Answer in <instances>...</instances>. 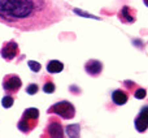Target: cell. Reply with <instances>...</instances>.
Returning a JSON list of instances; mask_svg holds the SVG:
<instances>
[{
    "mask_svg": "<svg viewBox=\"0 0 148 138\" xmlns=\"http://www.w3.org/2000/svg\"><path fill=\"white\" fill-rule=\"evenodd\" d=\"M56 0H0V22L20 31H35L61 21Z\"/></svg>",
    "mask_w": 148,
    "mask_h": 138,
    "instance_id": "obj_1",
    "label": "cell"
},
{
    "mask_svg": "<svg viewBox=\"0 0 148 138\" xmlns=\"http://www.w3.org/2000/svg\"><path fill=\"white\" fill-rule=\"evenodd\" d=\"M39 111L36 108H27L25 110L21 120L18 121L17 128L23 133H30L36 125H38Z\"/></svg>",
    "mask_w": 148,
    "mask_h": 138,
    "instance_id": "obj_2",
    "label": "cell"
},
{
    "mask_svg": "<svg viewBox=\"0 0 148 138\" xmlns=\"http://www.w3.org/2000/svg\"><path fill=\"white\" fill-rule=\"evenodd\" d=\"M47 113H49V115L55 113V115L62 117L64 120H70L75 116V108L68 100H61V102H57L53 106H51L47 111Z\"/></svg>",
    "mask_w": 148,
    "mask_h": 138,
    "instance_id": "obj_3",
    "label": "cell"
},
{
    "mask_svg": "<svg viewBox=\"0 0 148 138\" xmlns=\"http://www.w3.org/2000/svg\"><path fill=\"white\" fill-rule=\"evenodd\" d=\"M22 86V81L17 74H7L3 79V89L8 94H16Z\"/></svg>",
    "mask_w": 148,
    "mask_h": 138,
    "instance_id": "obj_4",
    "label": "cell"
},
{
    "mask_svg": "<svg viewBox=\"0 0 148 138\" xmlns=\"http://www.w3.org/2000/svg\"><path fill=\"white\" fill-rule=\"evenodd\" d=\"M18 54H20V48H18V44L14 41L5 42L3 44L1 50H0V55L5 61H12L13 59L18 56Z\"/></svg>",
    "mask_w": 148,
    "mask_h": 138,
    "instance_id": "obj_5",
    "label": "cell"
},
{
    "mask_svg": "<svg viewBox=\"0 0 148 138\" xmlns=\"http://www.w3.org/2000/svg\"><path fill=\"white\" fill-rule=\"evenodd\" d=\"M134 126L139 133H144L148 129V106H144L140 110V112L136 115L135 120H134Z\"/></svg>",
    "mask_w": 148,
    "mask_h": 138,
    "instance_id": "obj_6",
    "label": "cell"
},
{
    "mask_svg": "<svg viewBox=\"0 0 148 138\" xmlns=\"http://www.w3.org/2000/svg\"><path fill=\"white\" fill-rule=\"evenodd\" d=\"M46 133L49 138H64V128L62 125L55 119H51L46 128Z\"/></svg>",
    "mask_w": 148,
    "mask_h": 138,
    "instance_id": "obj_7",
    "label": "cell"
},
{
    "mask_svg": "<svg viewBox=\"0 0 148 138\" xmlns=\"http://www.w3.org/2000/svg\"><path fill=\"white\" fill-rule=\"evenodd\" d=\"M118 20L122 23H134L136 21V10L129 5H123L118 12Z\"/></svg>",
    "mask_w": 148,
    "mask_h": 138,
    "instance_id": "obj_8",
    "label": "cell"
},
{
    "mask_svg": "<svg viewBox=\"0 0 148 138\" xmlns=\"http://www.w3.org/2000/svg\"><path fill=\"white\" fill-rule=\"evenodd\" d=\"M84 70L88 76L91 77H97L101 74L103 72V64L99 61V60H95V59H91L84 64Z\"/></svg>",
    "mask_w": 148,
    "mask_h": 138,
    "instance_id": "obj_9",
    "label": "cell"
},
{
    "mask_svg": "<svg viewBox=\"0 0 148 138\" xmlns=\"http://www.w3.org/2000/svg\"><path fill=\"white\" fill-rule=\"evenodd\" d=\"M127 100H129V94L125 90L118 89L112 92V102L116 106H123L127 103Z\"/></svg>",
    "mask_w": 148,
    "mask_h": 138,
    "instance_id": "obj_10",
    "label": "cell"
},
{
    "mask_svg": "<svg viewBox=\"0 0 148 138\" xmlns=\"http://www.w3.org/2000/svg\"><path fill=\"white\" fill-rule=\"evenodd\" d=\"M64 69V64L59 60H51V61L47 64V72L51 74H55V73H60L62 72Z\"/></svg>",
    "mask_w": 148,
    "mask_h": 138,
    "instance_id": "obj_11",
    "label": "cell"
},
{
    "mask_svg": "<svg viewBox=\"0 0 148 138\" xmlns=\"http://www.w3.org/2000/svg\"><path fill=\"white\" fill-rule=\"evenodd\" d=\"M79 130H81V126L79 124H73V125H68L65 132L69 136V138H79Z\"/></svg>",
    "mask_w": 148,
    "mask_h": 138,
    "instance_id": "obj_12",
    "label": "cell"
},
{
    "mask_svg": "<svg viewBox=\"0 0 148 138\" xmlns=\"http://www.w3.org/2000/svg\"><path fill=\"white\" fill-rule=\"evenodd\" d=\"M13 103H14V99H13V97H10L9 94L5 95V97L1 99V106L4 108H10L13 106Z\"/></svg>",
    "mask_w": 148,
    "mask_h": 138,
    "instance_id": "obj_13",
    "label": "cell"
},
{
    "mask_svg": "<svg viewBox=\"0 0 148 138\" xmlns=\"http://www.w3.org/2000/svg\"><path fill=\"white\" fill-rule=\"evenodd\" d=\"M134 97H135L136 99H144V98L147 97V90L143 89V87H136V89L134 90Z\"/></svg>",
    "mask_w": 148,
    "mask_h": 138,
    "instance_id": "obj_14",
    "label": "cell"
},
{
    "mask_svg": "<svg viewBox=\"0 0 148 138\" xmlns=\"http://www.w3.org/2000/svg\"><path fill=\"white\" fill-rule=\"evenodd\" d=\"M55 90H56V86H55L53 82L48 81V82H46V83H44V86H43V91L46 92V94H52V92H53Z\"/></svg>",
    "mask_w": 148,
    "mask_h": 138,
    "instance_id": "obj_15",
    "label": "cell"
},
{
    "mask_svg": "<svg viewBox=\"0 0 148 138\" xmlns=\"http://www.w3.org/2000/svg\"><path fill=\"white\" fill-rule=\"evenodd\" d=\"M27 65H29V68H30L33 72H35V73H38V72L42 69V65L39 64L38 61H33V60H30V61L27 63Z\"/></svg>",
    "mask_w": 148,
    "mask_h": 138,
    "instance_id": "obj_16",
    "label": "cell"
},
{
    "mask_svg": "<svg viewBox=\"0 0 148 138\" xmlns=\"http://www.w3.org/2000/svg\"><path fill=\"white\" fill-rule=\"evenodd\" d=\"M38 90H39V86L36 83H30L27 87H26V92H27L29 95L36 94V92H38Z\"/></svg>",
    "mask_w": 148,
    "mask_h": 138,
    "instance_id": "obj_17",
    "label": "cell"
},
{
    "mask_svg": "<svg viewBox=\"0 0 148 138\" xmlns=\"http://www.w3.org/2000/svg\"><path fill=\"white\" fill-rule=\"evenodd\" d=\"M74 12H75L77 14H82V16H86V17H91V18H96V20H99V17H95V16H92V14H87V13H84V12H81L79 9H74Z\"/></svg>",
    "mask_w": 148,
    "mask_h": 138,
    "instance_id": "obj_18",
    "label": "cell"
},
{
    "mask_svg": "<svg viewBox=\"0 0 148 138\" xmlns=\"http://www.w3.org/2000/svg\"><path fill=\"white\" fill-rule=\"evenodd\" d=\"M143 3L146 4V7H148V0H143Z\"/></svg>",
    "mask_w": 148,
    "mask_h": 138,
    "instance_id": "obj_19",
    "label": "cell"
}]
</instances>
